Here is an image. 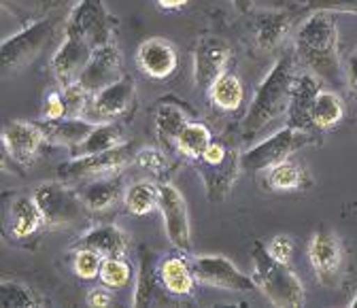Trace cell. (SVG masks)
I'll return each instance as SVG.
<instances>
[{
	"instance_id": "1",
	"label": "cell",
	"mask_w": 357,
	"mask_h": 308,
	"mask_svg": "<svg viewBox=\"0 0 357 308\" xmlns=\"http://www.w3.org/2000/svg\"><path fill=\"white\" fill-rule=\"evenodd\" d=\"M294 62H296V52H285L275 62L268 77L259 83L257 92L249 105V111L243 119V134L247 139H253L257 132H261L266 125H271L275 119L287 113L291 83L296 77Z\"/></svg>"
},
{
	"instance_id": "2",
	"label": "cell",
	"mask_w": 357,
	"mask_h": 308,
	"mask_svg": "<svg viewBox=\"0 0 357 308\" xmlns=\"http://www.w3.org/2000/svg\"><path fill=\"white\" fill-rule=\"evenodd\" d=\"M296 58L321 79L340 77L338 28L332 13H312L296 34Z\"/></svg>"
},
{
	"instance_id": "3",
	"label": "cell",
	"mask_w": 357,
	"mask_h": 308,
	"mask_svg": "<svg viewBox=\"0 0 357 308\" xmlns=\"http://www.w3.org/2000/svg\"><path fill=\"white\" fill-rule=\"evenodd\" d=\"M253 279L275 306L298 308L306 302L302 281L291 272L289 263L277 261L259 240L253 242Z\"/></svg>"
},
{
	"instance_id": "4",
	"label": "cell",
	"mask_w": 357,
	"mask_h": 308,
	"mask_svg": "<svg viewBox=\"0 0 357 308\" xmlns=\"http://www.w3.org/2000/svg\"><path fill=\"white\" fill-rule=\"evenodd\" d=\"M32 198L43 213L45 228L47 230L70 228L85 217L87 206L83 204L79 192L66 187L62 181L38 183L32 190Z\"/></svg>"
},
{
	"instance_id": "5",
	"label": "cell",
	"mask_w": 357,
	"mask_h": 308,
	"mask_svg": "<svg viewBox=\"0 0 357 308\" xmlns=\"http://www.w3.org/2000/svg\"><path fill=\"white\" fill-rule=\"evenodd\" d=\"M315 141L317 139L312 132H304V130H296L287 125L275 132L273 137H268L266 141L257 143L255 147L247 149L245 153H241V170H247V172L271 170L279 162L291 157L296 151H300L302 147Z\"/></svg>"
},
{
	"instance_id": "6",
	"label": "cell",
	"mask_w": 357,
	"mask_h": 308,
	"mask_svg": "<svg viewBox=\"0 0 357 308\" xmlns=\"http://www.w3.org/2000/svg\"><path fill=\"white\" fill-rule=\"evenodd\" d=\"M58 20L45 17L28 24L22 32L9 36L0 45V58H3L5 70H20L28 66L56 36Z\"/></svg>"
},
{
	"instance_id": "7",
	"label": "cell",
	"mask_w": 357,
	"mask_h": 308,
	"mask_svg": "<svg viewBox=\"0 0 357 308\" xmlns=\"http://www.w3.org/2000/svg\"><path fill=\"white\" fill-rule=\"evenodd\" d=\"M134 145L121 143L109 151L92 153V155H81L73 157L70 162L62 164L58 168L60 181H81V179H98V177H111V174L121 172L137 153Z\"/></svg>"
},
{
	"instance_id": "8",
	"label": "cell",
	"mask_w": 357,
	"mask_h": 308,
	"mask_svg": "<svg viewBox=\"0 0 357 308\" xmlns=\"http://www.w3.org/2000/svg\"><path fill=\"white\" fill-rule=\"evenodd\" d=\"M308 261L324 287H336L344 275V245L334 230L319 226L308 245Z\"/></svg>"
},
{
	"instance_id": "9",
	"label": "cell",
	"mask_w": 357,
	"mask_h": 308,
	"mask_svg": "<svg viewBox=\"0 0 357 308\" xmlns=\"http://www.w3.org/2000/svg\"><path fill=\"white\" fill-rule=\"evenodd\" d=\"M113 15L107 11L102 0H79L77 7L70 11L66 17L64 30H73L81 34L94 49L107 43L115 40L113 38V28H115Z\"/></svg>"
},
{
	"instance_id": "10",
	"label": "cell",
	"mask_w": 357,
	"mask_h": 308,
	"mask_svg": "<svg viewBox=\"0 0 357 308\" xmlns=\"http://www.w3.org/2000/svg\"><path fill=\"white\" fill-rule=\"evenodd\" d=\"M192 268L198 283L223 289V291H251L255 289V279L241 272L234 263L223 255H198L192 259Z\"/></svg>"
},
{
	"instance_id": "11",
	"label": "cell",
	"mask_w": 357,
	"mask_h": 308,
	"mask_svg": "<svg viewBox=\"0 0 357 308\" xmlns=\"http://www.w3.org/2000/svg\"><path fill=\"white\" fill-rule=\"evenodd\" d=\"M158 208L164 219V230L170 242L185 255L192 253V226H190V215L185 198L181 196L174 185L162 183L160 185V200Z\"/></svg>"
},
{
	"instance_id": "12",
	"label": "cell",
	"mask_w": 357,
	"mask_h": 308,
	"mask_svg": "<svg viewBox=\"0 0 357 308\" xmlns=\"http://www.w3.org/2000/svg\"><path fill=\"white\" fill-rule=\"evenodd\" d=\"M232 58V49L228 40L215 34H204L198 38L194 49V81L202 92H208V87L228 70Z\"/></svg>"
},
{
	"instance_id": "13",
	"label": "cell",
	"mask_w": 357,
	"mask_h": 308,
	"mask_svg": "<svg viewBox=\"0 0 357 308\" xmlns=\"http://www.w3.org/2000/svg\"><path fill=\"white\" fill-rule=\"evenodd\" d=\"M5 234L9 240L17 245H28V240H36L40 230L45 228V219L40 208L36 206L32 194L11 196V202L5 204Z\"/></svg>"
},
{
	"instance_id": "14",
	"label": "cell",
	"mask_w": 357,
	"mask_h": 308,
	"mask_svg": "<svg viewBox=\"0 0 357 308\" xmlns=\"http://www.w3.org/2000/svg\"><path fill=\"white\" fill-rule=\"evenodd\" d=\"M134 92H137V87H134V79L130 75H123L121 79H117L115 83L102 87L100 92H96L92 96V102H89L85 119L94 121V123L117 119L134 102Z\"/></svg>"
},
{
	"instance_id": "15",
	"label": "cell",
	"mask_w": 357,
	"mask_h": 308,
	"mask_svg": "<svg viewBox=\"0 0 357 308\" xmlns=\"http://www.w3.org/2000/svg\"><path fill=\"white\" fill-rule=\"evenodd\" d=\"M64 32H66V38L52 58V70L62 87L79 81L89 56L94 52V47L89 45L81 34L73 30H64Z\"/></svg>"
},
{
	"instance_id": "16",
	"label": "cell",
	"mask_w": 357,
	"mask_h": 308,
	"mask_svg": "<svg viewBox=\"0 0 357 308\" xmlns=\"http://www.w3.org/2000/svg\"><path fill=\"white\" fill-rule=\"evenodd\" d=\"M121 54L115 45V40L107 43V45H100L92 52L89 56L79 83L83 87H87L89 92L96 94L102 87L115 83L117 79H121Z\"/></svg>"
},
{
	"instance_id": "17",
	"label": "cell",
	"mask_w": 357,
	"mask_h": 308,
	"mask_svg": "<svg viewBox=\"0 0 357 308\" xmlns=\"http://www.w3.org/2000/svg\"><path fill=\"white\" fill-rule=\"evenodd\" d=\"M43 143L47 141L36 121H11L3 130V157L26 166L36 157Z\"/></svg>"
},
{
	"instance_id": "18",
	"label": "cell",
	"mask_w": 357,
	"mask_h": 308,
	"mask_svg": "<svg viewBox=\"0 0 357 308\" xmlns=\"http://www.w3.org/2000/svg\"><path fill=\"white\" fill-rule=\"evenodd\" d=\"M321 92V83L315 75L304 72L294 77L289 107H287V125L304 132H317L312 128V107L315 98Z\"/></svg>"
},
{
	"instance_id": "19",
	"label": "cell",
	"mask_w": 357,
	"mask_h": 308,
	"mask_svg": "<svg viewBox=\"0 0 357 308\" xmlns=\"http://www.w3.org/2000/svg\"><path fill=\"white\" fill-rule=\"evenodd\" d=\"M178 64V56L176 49L170 40L166 38H147L143 40L139 49H137V66L143 75L151 77V79H168Z\"/></svg>"
},
{
	"instance_id": "20",
	"label": "cell",
	"mask_w": 357,
	"mask_h": 308,
	"mask_svg": "<svg viewBox=\"0 0 357 308\" xmlns=\"http://www.w3.org/2000/svg\"><path fill=\"white\" fill-rule=\"evenodd\" d=\"M196 164L200 170V177L204 181L208 200L221 202L236 181V174L241 168V155H236V151H230L228 157L219 164H204V162H196Z\"/></svg>"
},
{
	"instance_id": "21",
	"label": "cell",
	"mask_w": 357,
	"mask_h": 308,
	"mask_svg": "<svg viewBox=\"0 0 357 308\" xmlns=\"http://www.w3.org/2000/svg\"><path fill=\"white\" fill-rule=\"evenodd\" d=\"M38 128L43 130L45 141L52 145L75 147L87 139V134L96 128L94 121L85 117H62V119H38Z\"/></svg>"
},
{
	"instance_id": "22",
	"label": "cell",
	"mask_w": 357,
	"mask_h": 308,
	"mask_svg": "<svg viewBox=\"0 0 357 308\" xmlns=\"http://www.w3.org/2000/svg\"><path fill=\"white\" fill-rule=\"evenodd\" d=\"M75 249H92L96 251L102 259L107 257H126L128 253V236L121 228L113 226V224H105V226H96L89 232H85Z\"/></svg>"
},
{
	"instance_id": "23",
	"label": "cell",
	"mask_w": 357,
	"mask_h": 308,
	"mask_svg": "<svg viewBox=\"0 0 357 308\" xmlns=\"http://www.w3.org/2000/svg\"><path fill=\"white\" fill-rule=\"evenodd\" d=\"M158 277L164 289L172 295H192L198 283L194 268H192V261L178 255H170L160 261Z\"/></svg>"
},
{
	"instance_id": "24",
	"label": "cell",
	"mask_w": 357,
	"mask_h": 308,
	"mask_svg": "<svg viewBox=\"0 0 357 308\" xmlns=\"http://www.w3.org/2000/svg\"><path fill=\"white\" fill-rule=\"evenodd\" d=\"M291 28V15L287 11H261L255 17V43L261 52H273L285 40Z\"/></svg>"
},
{
	"instance_id": "25",
	"label": "cell",
	"mask_w": 357,
	"mask_h": 308,
	"mask_svg": "<svg viewBox=\"0 0 357 308\" xmlns=\"http://www.w3.org/2000/svg\"><path fill=\"white\" fill-rule=\"evenodd\" d=\"M77 192H79L83 204L87 206V210L102 213V210L111 208L121 198V181H119V177H113V174L111 177H98Z\"/></svg>"
},
{
	"instance_id": "26",
	"label": "cell",
	"mask_w": 357,
	"mask_h": 308,
	"mask_svg": "<svg viewBox=\"0 0 357 308\" xmlns=\"http://www.w3.org/2000/svg\"><path fill=\"white\" fill-rule=\"evenodd\" d=\"M310 185V179L300 162L294 157H287L268 170V190L273 192H298L306 190Z\"/></svg>"
},
{
	"instance_id": "27",
	"label": "cell",
	"mask_w": 357,
	"mask_h": 308,
	"mask_svg": "<svg viewBox=\"0 0 357 308\" xmlns=\"http://www.w3.org/2000/svg\"><path fill=\"white\" fill-rule=\"evenodd\" d=\"M206 96L221 111H236L245 102V87L234 72L226 70L219 79H215V83L208 87Z\"/></svg>"
},
{
	"instance_id": "28",
	"label": "cell",
	"mask_w": 357,
	"mask_h": 308,
	"mask_svg": "<svg viewBox=\"0 0 357 308\" xmlns=\"http://www.w3.org/2000/svg\"><path fill=\"white\" fill-rule=\"evenodd\" d=\"M117 145H121V125L113 121H102V123H96V128L89 132L87 139L75 145L70 151H73V157H81V155L109 151Z\"/></svg>"
},
{
	"instance_id": "29",
	"label": "cell",
	"mask_w": 357,
	"mask_h": 308,
	"mask_svg": "<svg viewBox=\"0 0 357 308\" xmlns=\"http://www.w3.org/2000/svg\"><path fill=\"white\" fill-rule=\"evenodd\" d=\"M190 121V115L174 102H162L155 111V132L166 149H174L178 132Z\"/></svg>"
},
{
	"instance_id": "30",
	"label": "cell",
	"mask_w": 357,
	"mask_h": 308,
	"mask_svg": "<svg viewBox=\"0 0 357 308\" xmlns=\"http://www.w3.org/2000/svg\"><path fill=\"white\" fill-rule=\"evenodd\" d=\"M213 143V134H211V130L202 123V121H188L183 125V130L178 132V137H176V143H174V149L190 157V160H200L202 153L206 151V147Z\"/></svg>"
},
{
	"instance_id": "31",
	"label": "cell",
	"mask_w": 357,
	"mask_h": 308,
	"mask_svg": "<svg viewBox=\"0 0 357 308\" xmlns=\"http://www.w3.org/2000/svg\"><path fill=\"white\" fill-rule=\"evenodd\" d=\"M342 117H344L342 98L332 90H321L315 98V107H312V128L317 132L332 130L342 121Z\"/></svg>"
},
{
	"instance_id": "32",
	"label": "cell",
	"mask_w": 357,
	"mask_h": 308,
	"mask_svg": "<svg viewBox=\"0 0 357 308\" xmlns=\"http://www.w3.org/2000/svg\"><path fill=\"white\" fill-rule=\"evenodd\" d=\"M158 200H160V185H153L151 181L132 183L123 194V204L128 213L137 217L149 215L158 206Z\"/></svg>"
},
{
	"instance_id": "33",
	"label": "cell",
	"mask_w": 357,
	"mask_h": 308,
	"mask_svg": "<svg viewBox=\"0 0 357 308\" xmlns=\"http://www.w3.org/2000/svg\"><path fill=\"white\" fill-rule=\"evenodd\" d=\"M58 3L60 0H3V9L28 26L32 22L50 17Z\"/></svg>"
},
{
	"instance_id": "34",
	"label": "cell",
	"mask_w": 357,
	"mask_h": 308,
	"mask_svg": "<svg viewBox=\"0 0 357 308\" xmlns=\"http://www.w3.org/2000/svg\"><path fill=\"white\" fill-rule=\"evenodd\" d=\"M0 304L5 308H34L38 306V298L24 283L3 281L0 283Z\"/></svg>"
},
{
	"instance_id": "35",
	"label": "cell",
	"mask_w": 357,
	"mask_h": 308,
	"mask_svg": "<svg viewBox=\"0 0 357 308\" xmlns=\"http://www.w3.org/2000/svg\"><path fill=\"white\" fill-rule=\"evenodd\" d=\"M98 279L109 289H121V287H126L130 283L132 268H130V263L123 257H107V259H102Z\"/></svg>"
},
{
	"instance_id": "36",
	"label": "cell",
	"mask_w": 357,
	"mask_h": 308,
	"mask_svg": "<svg viewBox=\"0 0 357 308\" xmlns=\"http://www.w3.org/2000/svg\"><path fill=\"white\" fill-rule=\"evenodd\" d=\"M62 96H64V105H66V117H85L94 94L77 81L73 85L62 87Z\"/></svg>"
},
{
	"instance_id": "37",
	"label": "cell",
	"mask_w": 357,
	"mask_h": 308,
	"mask_svg": "<svg viewBox=\"0 0 357 308\" xmlns=\"http://www.w3.org/2000/svg\"><path fill=\"white\" fill-rule=\"evenodd\" d=\"M100 266H102V257L92 251V249H75V257H73V272L83 279V281H92L100 275Z\"/></svg>"
},
{
	"instance_id": "38",
	"label": "cell",
	"mask_w": 357,
	"mask_h": 308,
	"mask_svg": "<svg viewBox=\"0 0 357 308\" xmlns=\"http://www.w3.org/2000/svg\"><path fill=\"white\" fill-rule=\"evenodd\" d=\"M151 293H153V270L149 266L147 253H143V257H141V272H139V285H137V293H134L132 304L134 306H147L151 302Z\"/></svg>"
},
{
	"instance_id": "39",
	"label": "cell",
	"mask_w": 357,
	"mask_h": 308,
	"mask_svg": "<svg viewBox=\"0 0 357 308\" xmlns=\"http://www.w3.org/2000/svg\"><path fill=\"white\" fill-rule=\"evenodd\" d=\"M300 7L306 11H326V13H357V0H298Z\"/></svg>"
},
{
	"instance_id": "40",
	"label": "cell",
	"mask_w": 357,
	"mask_h": 308,
	"mask_svg": "<svg viewBox=\"0 0 357 308\" xmlns=\"http://www.w3.org/2000/svg\"><path fill=\"white\" fill-rule=\"evenodd\" d=\"M137 164L145 170H149L151 174H162L166 168V157L162 151L153 149V147H145L137 151Z\"/></svg>"
},
{
	"instance_id": "41",
	"label": "cell",
	"mask_w": 357,
	"mask_h": 308,
	"mask_svg": "<svg viewBox=\"0 0 357 308\" xmlns=\"http://www.w3.org/2000/svg\"><path fill=\"white\" fill-rule=\"evenodd\" d=\"M266 249L277 261H283V263H289V259L294 255V242L289 236H275L271 242L266 245Z\"/></svg>"
},
{
	"instance_id": "42",
	"label": "cell",
	"mask_w": 357,
	"mask_h": 308,
	"mask_svg": "<svg viewBox=\"0 0 357 308\" xmlns=\"http://www.w3.org/2000/svg\"><path fill=\"white\" fill-rule=\"evenodd\" d=\"M62 117H66V105H64L62 90H60V92H52L47 100H45L43 119H62Z\"/></svg>"
},
{
	"instance_id": "43",
	"label": "cell",
	"mask_w": 357,
	"mask_h": 308,
	"mask_svg": "<svg viewBox=\"0 0 357 308\" xmlns=\"http://www.w3.org/2000/svg\"><path fill=\"white\" fill-rule=\"evenodd\" d=\"M228 153H230V149L223 145V143H219V141H213L208 147H206V151L202 153V157L200 160H196V162H204V164H219V162H223L228 157Z\"/></svg>"
},
{
	"instance_id": "44",
	"label": "cell",
	"mask_w": 357,
	"mask_h": 308,
	"mask_svg": "<svg viewBox=\"0 0 357 308\" xmlns=\"http://www.w3.org/2000/svg\"><path fill=\"white\" fill-rule=\"evenodd\" d=\"M85 302L87 306H96V308H107L113 304V293L105 287H94L89 289L87 295H85Z\"/></svg>"
},
{
	"instance_id": "45",
	"label": "cell",
	"mask_w": 357,
	"mask_h": 308,
	"mask_svg": "<svg viewBox=\"0 0 357 308\" xmlns=\"http://www.w3.org/2000/svg\"><path fill=\"white\" fill-rule=\"evenodd\" d=\"M347 77H349V83L351 87L357 92V49L351 54L349 58V64H347Z\"/></svg>"
},
{
	"instance_id": "46",
	"label": "cell",
	"mask_w": 357,
	"mask_h": 308,
	"mask_svg": "<svg viewBox=\"0 0 357 308\" xmlns=\"http://www.w3.org/2000/svg\"><path fill=\"white\" fill-rule=\"evenodd\" d=\"M158 7L164 11H176V9H183L190 0H155Z\"/></svg>"
},
{
	"instance_id": "47",
	"label": "cell",
	"mask_w": 357,
	"mask_h": 308,
	"mask_svg": "<svg viewBox=\"0 0 357 308\" xmlns=\"http://www.w3.org/2000/svg\"><path fill=\"white\" fill-rule=\"evenodd\" d=\"M230 3L236 7V11L238 13H251L253 11V7H255V0H230Z\"/></svg>"
},
{
	"instance_id": "48",
	"label": "cell",
	"mask_w": 357,
	"mask_h": 308,
	"mask_svg": "<svg viewBox=\"0 0 357 308\" xmlns=\"http://www.w3.org/2000/svg\"><path fill=\"white\" fill-rule=\"evenodd\" d=\"M349 306H357V295H355V298L351 300V304H349Z\"/></svg>"
}]
</instances>
